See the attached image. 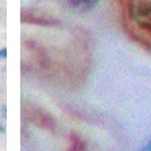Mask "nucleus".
Returning <instances> with one entry per match:
<instances>
[{
  "mask_svg": "<svg viewBox=\"0 0 151 151\" xmlns=\"http://www.w3.org/2000/svg\"><path fill=\"white\" fill-rule=\"evenodd\" d=\"M132 15L139 26L151 31V1H143L132 8Z\"/></svg>",
  "mask_w": 151,
  "mask_h": 151,
  "instance_id": "obj_1",
  "label": "nucleus"
},
{
  "mask_svg": "<svg viewBox=\"0 0 151 151\" xmlns=\"http://www.w3.org/2000/svg\"><path fill=\"white\" fill-rule=\"evenodd\" d=\"M73 7L80 9H89L97 3V0H68Z\"/></svg>",
  "mask_w": 151,
  "mask_h": 151,
  "instance_id": "obj_2",
  "label": "nucleus"
},
{
  "mask_svg": "<svg viewBox=\"0 0 151 151\" xmlns=\"http://www.w3.org/2000/svg\"><path fill=\"white\" fill-rule=\"evenodd\" d=\"M0 57H1V58H6L7 57V49H1V50H0Z\"/></svg>",
  "mask_w": 151,
  "mask_h": 151,
  "instance_id": "obj_3",
  "label": "nucleus"
},
{
  "mask_svg": "<svg viewBox=\"0 0 151 151\" xmlns=\"http://www.w3.org/2000/svg\"><path fill=\"white\" fill-rule=\"evenodd\" d=\"M142 151H151V142H150V143H148V145L146 146V147L143 148V150H142Z\"/></svg>",
  "mask_w": 151,
  "mask_h": 151,
  "instance_id": "obj_4",
  "label": "nucleus"
},
{
  "mask_svg": "<svg viewBox=\"0 0 151 151\" xmlns=\"http://www.w3.org/2000/svg\"><path fill=\"white\" fill-rule=\"evenodd\" d=\"M0 131H3V127H1V126H0Z\"/></svg>",
  "mask_w": 151,
  "mask_h": 151,
  "instance_id": "obj_5",
  "label": "nucleus"
}]
</instances>
